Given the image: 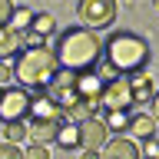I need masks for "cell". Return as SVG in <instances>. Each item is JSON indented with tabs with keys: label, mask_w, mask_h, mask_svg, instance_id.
<instances>
[{
	"label": "cell",
	"mask_w": 159,
	"mask_h": 159,
	"mask_svg": "<svg viewBox=\"0 0 159 159\" xmlns=\"http://www.w3.org/2000/svg\"><path fill=\"white\" fill-rule=\"evenodd\" d=\"M3 89H7V86H0V96H3Z\"/></svg>",
	"instance_id": "cell-26"
},
{
	"label": "cell",
	"mask_w": 159,
	"mask_h": 159,
	"mask_svg": "<svg viewBox=\"0 0 159 159\" xmlns=\"http://www.w3.org/2000/svg\"><path fill=\"white\" fill-rule=\"evenodd\" d=\"M60 73L57 57L50 47H33V50H20L13 57V80L20 83V89H47L50 80Z\"/></svg>",
	"instance_id": "cell-3"
},
{
	"label": "cell",
	"mask_w": 159,
	"mask_h": 159,
	"mask_svg": "<svg viewBox=\"0 0 159 159\" xmlns=\"http://www.w3.org/2000/svg\"><path fill=\"white\" fill-rule=\"evenodd\" d=\"M23 139H27V123H7V126H3V143L17 146Z\"/></svg>",
	"instance_id": "cell-19"
},
{
	"label": "cell",
	"mask_w": 159,
	"mask_h": 159,
	"mask_svg": "<svg viewBox=\"0 0 159 159\" xmlns=\"http://www.w3.org/2000/svg\"><path fill=\"white\" fill-rule=\"evenodd\" d=\"M10 13H13V3H10V0H0V27L10 23Z\"/></svg>",
	"instance_id": "cell-23"
},
{
	"label": "cell",
	"mask_w": 159,
	"mask_h": 159,
	"mask_svg": "<svg viewBox=\"0 0 159 159\" xmlns=\"http://www.w3.org/2000/svg\"><path fill=\"white\" fill-rule=\"evenodd\" d=\"M30 109V93L20 86H7L3 96H0V123H23Z\"/></svg>",
	"instance_id": "cell-6"
},
{
	"label": "cell",
	"mask_w": 159,
	"mask_h": 159,
	"mask_svg": "<svg viewBox=\"0 0 159 159\" xmlns=\"http://www.w3.org/2000/svg\"><path fill=\"white\" fill-rule=\"evenodd\" d=\"M10 80H13V63L10 60H0V86H7Z\"/></svg>",
	"instance_id": "cell-22"
},
{
	"label": "cell",
	"mask_w": 159,
	"mask_h": 159,
	"mask_svg": "<svg viewBox=\"0 0 159 159\" xmlns=\"http://www.w3.org/2000/svg\"><path fill=\"white\" fill-rule=\"evenodd\" d=\"M152 123L159 126V89H156V96H152Z\"/></svg>",
	"instance_id": "cell-24"
},
{
	"label": "cell",
	"mask_w": 159,
	"mask_h": 159,
	"mask_svg": "<svg viewBox=\"0 0 159 159\" xmlns=\"http://www.w3.org/2000/svg\"><path fill=\"white\" fill-rule=\"evenodd\" d=\"M0 159H23V149L10 146V143H0Z\"/></svg>",
	"instance_id": "cell-21"
},
{
	"label": "cell",
	"mask_w": 159,
	"mask_h": 159,
	"mask_svg": "<svg viewBox=\"0 0 159 159\" xmlns=\"http://www.w3.org/2000/svg\"><path fill=\"white\" fill-rule=\"evenodd\" d=\"M30 20H33V10H30V7H13L7 27L13 30V33H27V30H30Z\"/></svg>",
	"instance_id": "cell-17"
},
{
	"label": "cell",
	"mask_w": 159,
	"mask_h": 159,
	"mask_svg": "<svg viewBox=\"0 0 159 159\" xmlns=\"http://www.w3.org/2000/svg\"><path fill=\"white\" fill-rule=\"evenodd\" d=\"M126 133H133L139 143H146V139H156V123L146 113H129V129Z\"/></svg>",
	"instance_id": "cell-13"
},
{
	"label": "cell",
	"mask_w": 159,
	"mask_h": 159,
	"mask_svg": "<svg viewBox=\"0 0 159 159\" xmlns=\"http://www.w3.org/2000/svg\"><path fill=\"white\" fill-rule=\"evenodd\" d=\"M99 156H103V159H143V156H139V143H136V139H129V136L109 139Z\"/></svg>",
	"instance_id": "cell-10"
},
{
	"label": "cell",
	"mask_w": 159,
	"mask_h": 159,
	"mask_svg": "<svg viewBox=\"0 0 159 159\" xmlns=\"http://www.w3.org/2000/svg\"><path fill=\"white\" fill-rule=\"evenodd\" d=\"M116 13H119V7H116V0H80L76 3V17H80V23L86 30H106V27H113V20H116Z\"/></svg>",
	"instance_id": "cell-4"
},
{
	"label": "cell",
	"mask_w": 159,
	"mask_h": 159,
	"mask_svg": "<svg viewBox=\"0 0 159 159\" xmlns=\"http://www.w3.org/2000/svg\"><path fill=\"white\" fill-rule=\"evenodd\" d=\"M80 159H103V156H99V152H93V149H83V152H80Z\"/></svg>",
	"instance_id": "cell-25"
},
{
	"label": "cell",
	"mask_w": 159,
	"mask_h": 159,
	"mask_svg": "<svg viewBox=\"0 0 159 159\" xmlns=\"http://www.w3.org/2000/svg\"><path fill=\"white\" fill-rule=\"evenodd\" d=\"M53 57H57V66L66 73H89L103 57V40L86 27H66L60 30L53 43Z\"/></svg>",
	"instance_id": "cell-1"
},
{
	"label": "cell",
	"mask_w": 159,
	"mask_h": 159,
	"mask_svg": "<svg viewBox=\"0 0 159 159\" xmlns=\"http://www.w3.org/2000/svg\"><path fill=\"white\" fill-rule=\"evenodd\" d=\"M103 57H106V73L109 80L116 76H136V73H146L149 63V43L139 33H129V30H116L113 37L103 43Z\"/></svg>",
	"instance_id": "cell-2"
},
{
	"label": "cell",
	"mask_w": 159,
	"mask_h": 159,
	"mask_svg": "<svg viewBox=\"0 0 159 159\" xmlns=\"http://www.w3.org/2000/svg\"><path fill=\"white\" fill-rule=\"evenodd\" d=\"M99 106L106 109V113H129V109H133V96H129V76L106 80L103 96H99Z\"/></svg>",
	"instance_id": "cell-5"
},
{
	"label": "cell",
	"mask_w": 159,
	"mask_h": 159,
	"mask_svg": "<svg viewBox=\"0 0 159 159\" xmlns=\"http://www.w3.org/2000/svg\"><path fill=\"white\" fill-rule=\"evenodd\" d=\"M20 50H23V43H20V33H13L10 27H0V60L17 57Z\"/></svg>",
	"instance_id": "cell-14"
},
{
	"label": "cell",
	"mask_w": 159,
	"mask_h": 159,
	"mask_svg": "<svg viewBox=\"0 0 159 159\" xmlns=\"http://www.w3.org/2000/svg\"><path fill=\"white\" fill-rule=\"evenodd\" d=\"M30 33H37L40 40H47L57 33V20H53V13H33V20H30Z\"/></svg>",
	"instance_id": "cell-16"
},
{
	"label": "cell",
	"mask_w": 159,
	"mask_h": 159,
	"mask_svg": "<svg viewBox=\"0 0 159 159\" xmlns=\"http://www.w3.org/2000/svg\"><path fill=\"white\" fill-rule=\"evenodd\" d=\"M80 149H93V152H99V149L109 143V133L106 126H103V119L89 116V119H80Z\"/></svg>",
	"instance_id": "cell-8"
},
{
	"label": "cell",
	"mask_w": 159,
	"mask_h": 159,
	"mask_svg": "<svg viewBox=\"0 0 159 159\" xmlns=\"http://www.w3.org/2000/svg\"><path fill=\"white\" fill-rule=\"evenodd\" d=\"M63 116V109L47 96V93H40V96H30V109H27V123H43V119H60Z\"/></svg>",
	"instance_id": "cell-9"
},
{
	"label": "cell",
	"mask_w": 159,
	"mask_h": 159,
	"mask_svg": "<svg viewBox=\"0 0 159 159\" xmlns=\"http://www.w3.org/2000/svg\"><path fill=\"white\" fill-rule=\"evenodd\" d=\"M156 10H159V0H156Z\"/></svg>",
	"instance_id": "cell-27"
},
{
	"label": "cell",
	"mask_w": 159,
	"mask_h": 159,
	"mask_svg": "<svg viewBox=\"0 0 159 159\" xmlns=\"http://www.w3.org/2000/svg\"><path fill=\"white\" fill-rule=\"evenodd\" d=\"M129 96H133V106H146L156 96V80L146 76V73H136L129 76Z\"/></svg>",
	"instance_id": "cell-11"
},
{
	"label": "cell",
	"mask_w": 159,
	"mask_h": 159,
	"mask_svg": "<svg viewBox=\"0 0 159 159\" xmlns=\"http://www.w3.org/2000/svg\"><path fill=\"white\" fill-rule=\"evenodd\" d=\"M103 126H106V133H126L129 129V113H106Z\"/></svg>",
	"instance_id": "cell-18"
},
{
	"label": "cell",
	"mask_w": 159,
	"mask_h": 159,
	"mask_svg": "<svg viewBox=\"0 0 159 159\" xmlns=\"http://www.w3.org/2000/svg\"><path fill=\"white\" fill-rule=\"evenodd\" d=\"M53 143H57L60 149H80V126L66 119V123L60 126V133H57V139H53Z\"/></svg>",
	"instance_id": "cell-15"
},
{
	"label": "cell",
	"mask_w": 159,
	"mask_h": 159,
	"mask_svg": "<svg viewBox=\"0 0 159 159\" xmlns=\"http://www.w3.org/2000/svg\"><path fill=\"white\" fill-rule=\"evenodd\" d=\"M23 159H50V149L40 146V143H30V146L23 149Z\"/></svg>",
	"instance_id": "cell-20"
},
{
	"label": "cell",
	"mask_w": 159,
	"mask_h": 159,
	"mask_svg": "<svg viewBox=\"0 0 159 159\" xmlns=\"http://www.w3.org/2000/svg\"><path fill=\"white\" fill-rule=\"evenodd\" d=\"M63 123H66V116H60V119H43V123H27V136H30V143H40V146L53 143Z\"/></svg>",
	"instance_id": "cell-12"
},
{
	"label": "cell",
	"mask_w": 159,
	"mask_h": 159,
	"mask_svg": "<svg viewBox=\"0 0 159 159\" xmlns=\"http://www.w3.org/2000/svg\"><path fill=\"white\" fill-rule=\"evenodd\" d=\"M103 86H106V80L99 76V73H93V70L73 76V93H76V99H80V103H86V106H99Z\"/></svg>",
	"instance_id": "cell-7"
}]
</instances>
